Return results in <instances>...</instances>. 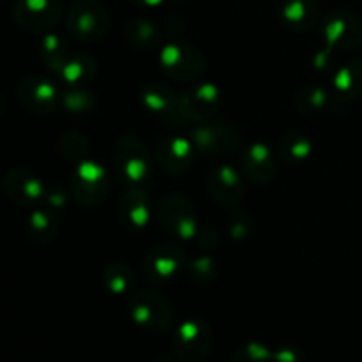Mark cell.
Listing matches in <instances>:
<instances>
[{"label":"cell","mask_w":362,"mask_h":362,"mask_svg":"<svg viewBox=\"0 0 362 362\" xmlns=\"http://www.w3.org/2000/svg\"><path fill=\"white\" fill-rule=\"evenodd\" d=\"M6 189L13 200L27 204L28 200H34L39 197V184L34 179L21 177V172H13L6 179Z\"/></svg>","instance_id":"obj_2"},{"label":"cell","mask_w":362,"mask_h":362,"mask_svg":"<svg viewBox=\"0 0 362 362\" xmlns=\"http://www.w3.org/2000/svg\"><path fill=\"white\" fill-rule=\"evenodd\" d=\"M158 362H170V361H165V359H161V361H158Z\"/></svg>","instance_id":"obj_5"},{"label":"cell","mask_w":362,"mask_h":362,"mask_svg":"<svg viewBox=\"0 0 362 362\" xmlns=\"http://www.w3.org/2000/svg\"><path fill=\"white\" fill-rule=\"evenodd\" d=\"M278 361L279 362H296L297 357L293 352H283L278 356Z\"/></svg>","instance_id":"obj_4"},{"label":"cell","mask_w":362,"mask_h":362,"mask_svg":"<svg viewBox=\"0 0 362 362\" xmlns=\"http://www.w3.org/2000/svg\"><path fill=\"white\" fill-rule=\"evenodd\" d=\"M173 354L184 362H200L211 350V332L202 324H187L173 338Z\"/></svg>","instance_id":"obj_1"},{"label":"cell","mask_w":362,"mask_h":362,"mask_svg":"<svg viewBox=\"0 0 362 362\" xmlns=\"http://www.w3.org/2000/svg\"><path fill=\"white\" fill-rule=\"evenodd\" d=\"M233 362H269V352L262 345H250L237 354Z\"/></svg>","instance_id":"obj_3"}]
</instances>
